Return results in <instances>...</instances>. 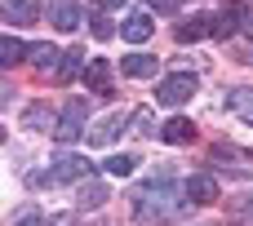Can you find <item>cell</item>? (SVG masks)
I'll use <instances>...</instances> for the list:
<instances>
[{"label": "cell", "instance_id": "d6986e66", "mask_svg": "<svg viewBox=\"0 0 253 226\" xmlns=\"http://www.w3.org/2000/svg\"><path fill=\"white\" fill-rule=\"evenodd\" d=\"M107 204V187L102 182H80V209H102Z\"/></svg>", "mask_w": 253, "mask_h": 226}, {"label": "cell", "instance_id": "83f0119b", "mask_svg": "<svg viewBox=\"0 0 253 226\" xmlns=\"http://www.w3.org/2000/svg\"><path fill=\"white\" fill-rule=\"evenodd\" d=\"M236 213L240 218H253V195H249V204H236Z\"/></svg>", "mask_w": 253, "mask_h": 226}, {"label": "cell", "instance_id": "8fae6325", "mask_svg": "<svg viewBox=\"0 0 253 226\" xmlns=\"http://www.w3.org/2000/svg\"><path fill=\"white\" fill-rule=\"evenodd\" d=\"M160 138H165L169 147H187V142L196 138V124H191L187 115H173L169 124H160Z\"/></svg>", "mask_w": 253, "mask_h": 226}, {"label": "cell", "instance_id": "ac0fdd59", "mask_svg": "<svg viewBox=\"0 0 253 226\" xmlns=\"http://www.w3.org/2000/svg\"><path fill=\"white\" fill-rule=\"evenodd\" d=\"M102 169H107L111 178H129V173L138 169V155H125V151H120V155H107V160H102Z\"/></svg>", "mask_w": 253, "mask_h": 226}, {"label": "cell", "instance_id": "484cf974", "mask_svg": "<svg viewBox=\"0 0 253 226\" xmlns=\"http://www.w3.org/2000/svg\"><path fill=\"white\" fill-rule=\"evenodd\" d=\"M98 4V13H107V9H120V4H129V0H93Z\"/></svg>", "mask_w": 253, "mask_h": 226}, {"label": "cell", "instance_id": "7402d4cb", "mask_svg": "<svg viewBox=\"0 0 253 226\" xmlns=\"http://www.w3.org/2000/svg\"><path fill=\"white\" fill-rule=\"evenodd\" d=\"M129 124H133V133H142V138H147V133H156V129H151V111H147V107H142V111H133V120H129Z\"/></svg>", "mask_w": 253, "mask_h": 226}, {"label": "cell", "instance_id": "e0dca14e", "mask_svg": "<svg viewBox=\"0 0 253 226\" xmlns=\"http://www.w3.org/2000/svg\"><path fill=\"white\" fill-rule=\"evenodd\" d=\"M80 71H89V67H84V49H71V53H62V67H58V80L67 84V80H76Z\"/></svg>", "mask_w": 253, "mask_h": 226}, {"label": "cell", "instance_id": "7a4b0ae2", "mask_svg": "<svg viewBox=\"0 0 253 226\" xmlns=\"http://www.w3.org/2000/svg\"><path fill=\"white\" fill-rule=\"evenodd\" d=\"M89 169H93V164H89L84 155H58L53 169H44V173L31 178V187H67V182H84Z\"/></svg>", "mask_w": 253, "mask_h": 226}, {"label": "cell", "instance_id": "4316f807", "mask_svg": "<svg viewBox=\"0 0 253 226\" xmlns=\"http://www.w3.org/2000/svg\"><path fill=\"white\" fill-rule=\"evenodd\" d=\"M49 226H76V218L71 213H58V218H49Z\"/></svg>", "mask_w": 253, "mask_h": 226}, {"label": "cell", "instance_id": "2e32d148", "mask_svg": "<svg viewBox=\"0 0 253 226\" xmlns=\"http://www.w3.org/2000/svg\"><path fill=\"white\" fill-rule=\"evenodd\" d=\"M22 124H27V129H49V124L58 129V120H53V111H49L44 102H31V107L22 111Z\"/></svg>", "mask_w": 253, "mask_h": 226}, {"label": "cell", "instance_id": "5bb4252c", "mask_svg": "<svg viewBox=\"0 0 253 226\" xmlns=\"http://www.w3.org/2000/svg\"><path fill=\"white\" fill-rule=\"evenodd\" d=\"M84 80H89L93 93H111V62H107V58H93L89 71H84Z\"/></svg>", "mask_w": 253, "mask_h": 226}, {"label": "cell", "instance_id": "7c38bea8", "mask_svg": "<svg viewBox=\"0 0 253 226\" xmlns=\"http://www.w3.org/2000/svg\"><path fill=\"white\" fill-rule=\"evenodd\" d=\"M227 111H231L236 120L253 124V84H240V89H231V93H227Z\"/></svg>", "mask_w": 253, "mask_h": 226}, {"label": "cell", "instance_id": "44dd1931", "mask_svg": "<svg viewBox=\"0 0 253 226\" xmlns=\"http://www.w3.org/2000/svg\"><path fill=\"white\" fill-rule=\"evenodd\" d=\"M93 36H98V40H111V36H116V27H111L107 13H93Z\"/></svg>", "mask_w": 253, "mask_h": 226}, {"label": "cell", "instance_id": "9c48e42d", "mask_svg": "<svg viewBox=\"0 0 253 226\" xmlns=\"http://www.w3.org/2000/svg\"><path fill=\"white\" fill-rule=\"evenodd\" d=\"M151 31H156L151 13H129V18H125V27H120V36H125L129 44H147V40H151Z\"/></svg>", "mask_w": 253, "mask_h": 226}, {"label": "cell", "instance_id": "ba28073f", "mask_svg": "<svg viewBox=\"0 0 253 226\" xmlns=\"http://www.w3.org/2000/svg\"><path fill=\"white\" fill-rule=\"evenodd\" d=\"M4 22H13V27L40 22V0H4Z\"/></svg>", "mask_w": 253, "mask_h": 226}, {"label": "cell", "instance_id": "ffe728a7", "mask_svg": "<svg viewBox=\"0 0 253 226\" xmlns=\"http://www.w3.org/2000/svg\"><path fill=\"white\" fill-rule=\"evenodd\" d=\"M27 53H31V49H27L22 40H13V36H4V40H0V62H4V67H13V62H22Z\"/></svg>", "mask_w": 253, "mask_h": 226}, {"label": "cell", "instance_id": "6da1fadb", "mask_svg": "<svg viewBox=\"0 0 253 226\" xmlns=\"http://www.w3.org/2000/svg\"><path fill=\"white\" fill-rule=\"evenodd\" d=\"M182 204H187V187H178V182H173V173L151 178V182L133 195V213H138L142 222H165V218H178V213H182Z\"/></svg>", "mask_w": 253, "mask_h": 226}, {"label": "cell", "instance_id": "5b68a950", "mask_svg": "<svg viewBox=\"0 0 253 226\" xmlns=\"http://www.w3.org/2000/svg\"><path fill=\"white\" fill-rule=\"evenodd\" d=\"M205 36H218V13H196L191 22L178 27V44H191V40H205Z\"/></svg>", "mask_w": 253, "mask_h": 226}, {"label": "cell", "instance_id": "d4e9b609", "mask_svg": "<svg viewBox=\"0 0 253 226\" xmlns=\"http://www.w3.org/2000/svg\"><path fill=\"white\" fill-rule=\"evenodd\" d=\"M240 31L253 36V4H240Z\"/></svg>", "mask_w": 253, "mask_h": 226}, {"label": "cell", "instance_id": "30bf717a", "mask_svg": "<svg viewBox=\"0 0 253 226\" xmlns=\"http://www.w3.org/2000/svg\"><path fill=\"white\" fill-rule=\"evenodd\" d=\"M129 120H133V115H125V111H111V115H107V120H102V124L89 133V142H93V147H107V142H116V133H125V124H129Z\"/></svg>", "mask_w": 253, "mask_h": 226}, {"label": "cell", "instance_id": "4fadbf2b", "mask_svg": "<svg viewBox=\"0 0 253 226\" xmlns=\"http://www.w3.org/2000/svg\"><path fill=\"white\" fill-rule=\"evenodd\" d=\"M120 71L133 75V80H151V75H156V58H151V53H129V58L120 62Z\"/></svg>", "mask_w": 253, "mask_h": 226}, {"label": "cell", "instance_id": "603a6c76", "mask_svg": "<svg viewBox=\"0 0 253 226\" xmlns=\"http://www.w3.org/2000/svg\"><path fill=\"white\" fill-rule=\"evenodd\" d=\"M13 226H49V222H44L36 209H27V213H18V218H13Z\"/></svg>", "mask_w": 253, "mask_h": 226}, {"label": "cell", "instance_id": "277c9868", "mask_svg": "<svg viewBox=\"0 0 253 226\" xmlns=\"http://www.w3.org/2000/svg\"><path fill=\"white\" fill-rule=\"evenodd\" d=\"M84 120H89V102H84V98H71V102L62 107V115H58L53 138H58V142H76V138L84 133Z\"/></svg>", "mask_w": 253, "mask_h": 226}, {"label": "cell", "instance_id": "9a60e30c", "mask_svg": "<svg viewBox=\"0 0 253 226\" xmlns=\"http://www.w3.org/2000/svg\"><path fill=\"white\" fill-rule=\"evenodd\" d=\"M31 67H40V71H58V67H62V53H58L53 44H31Z\"/></svg>", "mask_w": 253, "mask_h": 226}, {"label": "cell", "instance_id": "52a82bcc", "mask_svg": "<svg viewBox=\"0 0 253 226\" xmlns=\"http://www.w3.org/2000/svg\"><path fill=\"white\" fill-rule=\"evenodd\" d=\"M182 187H187V200L191 204H213L218 200V178H209V173H191Z\"/></svg>", "mask_w": 253, "mask_h": 226}, {"label": "cell", "instance_id": "cb8c5ba5", "mask_svg": "<svg viewBox=\"0 0 253 226\" xmlns=\"http://www.w3.org/2000/svg\"><path fill=\"white\" fill-rule=\"evenodd\" d=\"M151 9H156V13H178L182 0H151Z\"/></svg>", "mask_w": 253, "mask_h": 226}, {"label": "cell", "instance_id": "8992f818", "mask_svg": "<svg viewBox=\"0 0 253 226\" xmlns=\"http://www.w3.org/2000/svg\"><path fill=\"white\" fill-rule=\"evenodd\" d=\"M80 18H84L80 0H53V4H49V22H53L58 31H76Z\"/></svg>", "mask_w": 253, "mask_h": 226}, {"label": "cell", "instance_id": "3957f363", "mask_svg": "<svg viewBox=\"0 0 253 226\" xmlns=\"http://www.w3.org/2000/svg\"><path fill=\"white\" fill-rule=\"evenodd\" d=\"M196 89H200V80H196L191 71H178V75H165V80L156 84V102H160V107H182V102H191Z\"/></svg>", "mask_w": 253, "mask_h": 226}]
</instances>
